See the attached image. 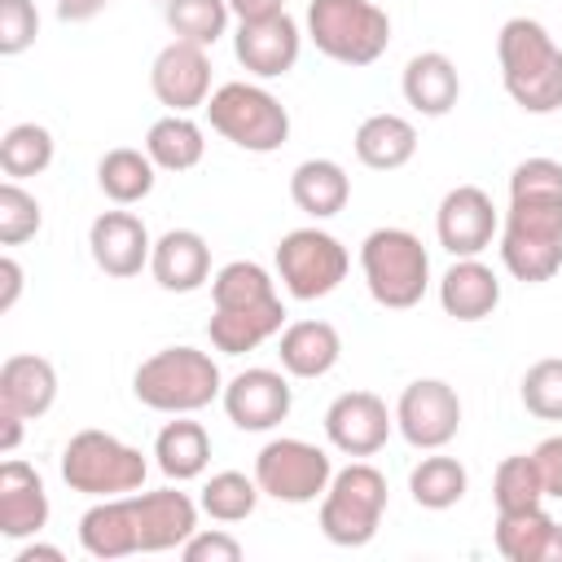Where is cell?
<instances>
[{"instance_id": "obj_13", "label": "cell", "mask_w": 562, "mask_h": 562, "mask_svg": "<svg viewBox=\"0 0 562 562\" xmlns=\"http://www.w3.org/2000/svg\"><path fill=\"white\" fill-rule=\"evenodd\" d=\"M228 422L237 430H250V435H263V430H277L290 408H294V391H290V378L285 369H241L237 378L224 382V395H220Z\"/></svg>"}, {"instance_id": "obj_21", "label": "cell", "mask_w": 562, "mask_h": 562, "mask_svg": "<svg viewBox=\"0 0 562 562\" xmlns=\"http://www.w3.org/2000/svg\"><path fill=\"white\" fill-rule=\"evenodd\" d=\"M57 404V369L35 351H18L0 364V408L35 422Z\"/></svg>"}, {"instance_id": "obj_38", "label": "cell", "mask_w": 562, "mask_h": 562, "mask_svg": "<svg viewBox=\"0 0 562 562\" xmlns=\"http://www.w3.org/2000/svg\"><path fill=\"white\" fill-rule=\"evenodd\" d=\"M492 501H496V514H514V509H531L544 501V487H540V474H536V461L531 452H514L496 465L492 474Z\"/></svg>"}, {"instance_id": "obj_37", "label": "cell", "mask_w": 562, "mask_h": 562, "mask_svg": "<svg viewBox=\"0 0 562 562\" xmlns=\"http://www.w3.org/2000/svg\"><path fill=\"white\" fill-rule=\"evenodd\" d=\"M162 18H167V26H171L176 40L198 44V48H211L228 31L233 9H228V0H167Z\"/></svg>"}, {"instance_id": "obj_12", "label": "cell", "mask_w": 562, "mask_h": 562, "mask_svg": "<svg viewBox=\"0 0 562 562\" xmlns=\"http://www.w3.org/2000/svg\"><path fill=\"white\" fill-rule=\"evenodd\" d=\"M435 237L452 259H470L483 255L492 246V237H501V215L487 189L479 184H457L439 198L435 211Z\"/></svg>"}, {"instance_id": "obj_47", "label": "cell", "mask_w": 562, "mask_h": 562, "mask_svg": "<svg viewBox=\"0 0 562 562\" xmlns=\"http://www.w3.org/2000/svg\"><path fill=\"white\" fill-rule=\"evenodd\" d=\"M105 4H110V0H57V18H61V22H88V18H97Z\"/></svg>"}, {"instance_id": "obj_9", "label": "cell", "mask_w": 562, "mask_h": 562, "mask_svg": "<svg viewBox=\"0 0 562 562\" xmlns=\"http://www.w3.org/2000/svg\"><path fill=\"white\" fill-rule=\"evenodd\" d=\"M272 259H277V281H281L285 294L299 299V303H312V299L334 294V290L347 281V268H351L347 246H342L334 233L316 228V224L290 228V233L277 241V255H272Z\"/></svg>"}, {"instance_id": "obj_11", "label": "cell", "mask_w": 562, "mask_h": 562, "mask_svg": "<svg viewBox=\"0 0 562 562\" xmlns=\"http://www.w3.org/2000/svg\"><path fill=\"white\" fill-rule=\"evenodd\" d=\"M395 430L404 435L408 448L435 452L448 448L461 430V395L443 378H417L400 391L395 400Z\"/></svg>"}, {"instance_id": "obj_22", "label": "cell", "mask_w": 562, "mask_h": 562, "mask_svg": "<svg viewBox=\"0 0 562 562\" xmlns=\"http://www.w3.org/2000/svg\"><path fill=\"white\" fill-rule=\"evenodd\" d=\"M400 92H404V101H408L417 114L443 119V114L457 105V97H461L457 61H452L448 53H439V48H426V53L408 57V66H404V75H400Z\"/></svg>"}, {"instance_id": "obj_44", "label": "cell", "mask_w": 562, "mask_h": 562, "mask_svg": "<svg viewBox=\"0 0 562 562\" xmlns=\"http://www.w3.org/2000/svg\"><path fill=\"white\" fill-rule=\"evenodd\" d=\"M22 299V263L13 255L0 259V312H13Z\"/></svg>"}, {"instance_id": "obj_5", "label": "cell", "mask_w": 562, "mask_h": 562, "mask_svg": "<svg viewBox=\"0 0 562 562\" xmlns=\"http://www.w3.org/2000/svg\"><path fill=\"white\" fill-rule=\"evenodd\" d=\"M386 514V474L378 465H369L364 457H356L351 465L334 470L325 496H321V536L338 549H364Z\"/></svg>"}, {"instance_id": "obj_31", "label": "cell", "mask_w": 562, "mask_h": 562, "mask_svg": "<svg viewBox=\"0 0 562 562\" xmlns=\"http://www.w3.org/2000/svg\"><path fill=\"white\" fill-rule=\"evenodd\" d=\"M145 154L154 158L158 171H193L206 154V132L193 114H162L145 132Z\"/></svg>"}, {"instance_id": "obj_25", "label": "cell", "mask_w": 562, "mask_h": 562, "mask_svg": "<svg viewBox=\"0 0 562 562\" xmlns=\"http://www.w3.org/2000/svg\"><path fill=\"white\" fill-rule=\"evenodd\" d=\"M277 356L290 378H325L342 356V334L329 321H290L277 334Z\"/></svg>"}, {"instance_id": "obj_7", "label": "cell", "mask_w": 562, "mask_h": 562, "mask_svg": "<svg viewBox=\"0 0 562 562\" xmlns=\"http://www.w3.org/2000/svg\"><path fill=\"white\" fill-rule=\"evenodd\" d=\"M145 474H149L145 452L123 443L110 430H79L61 448V479H66V487L79 492V496H92V501L140 492Z\"/></svg>"}, {"instance_id": "obj_48", "label": "cell", "mask_w": 562, "mask_h": 562, "mask_svg": "<svg viewBox=\"0 0 562 562\" xmlns=\"http://www.w3.org/2000/svg\"><path fill=\"white\" fill-rule=\"evenodd\" d=\"M13 562H66V553L57 544H26L13 553Z\"/></svg>"}, {"instance_id": "obj_39", "label": "cell", "mask_w": 562, "mask_h": 562, "mask_svg": "<svg viewBox=\"0 0 562 562\" xmlns=\"http://www.w3.org/2000/svg\"><path fill=\"white\" fill-rule=\"evenodd\" d=\"M522 408L540 422H562V356L536 360L518 382Z\"/></svg>"}, {"instance_id": "obj_40", "label": "cell", "mask_w": 562, "mask_h": 562, "mask_svg": "<svg viewBox=\"0 0 562 562\" xmlns=\"http://www.w3.org/2000/svg\"><path fill=\"white\" fill-rule=\"evenodd\" d=\"M44 228V211L35 193L22 189V180L0 184V246H22Z\"/></svg>"}, {"instance_id": "obj_23", "label": "cell", "mask_w": 562, "mask_h": 562, "mask_svg": "<svg viewBox=\"0 0 562 562\" xmlns=\"http://www.w3.org/2000/svg\"><path fill=\"white\" fill-rule=\"evenodd\" d=\"M439 307L452 321H483L501 307V277L479 259H452V268L439 277Z\"/></svg>"}, {"instance_id": "obj_15", "label": "cell", "mask_w": 562, "mask_h": 562, "mask_svg": "<svg viewBox=\"0 0 562 562\" xmlns=\"http://www.w3.org/2000/svg\"><path fill=\"white\" fill-rule=\"evenodd\" d=\"M149 88L158 97V105H167L171 114H193L198 105L211 101V57L198 44L171 40L167 48H158L154 66H149Z\"/></svg>"}, {"instance_id": "obj_27", "label": "cell", "mask_w": 562, "mask_h": 562, "mask_svg": "<svg viewBox=\"0 0 562 562\" xmlns=\"http://www.w3.org/2000/svg\"><path fill=\"white\" fill-rule=\"evenodd\" d=\"M79 544H83L88 558H101V562L140 553L127 496H101L97 505H88L83 518H79Z\"/></svg>"}, {"instance_id": "obj_18", "label": "cell", "mask_w": 562, "mask_h": 562, "mask_svg": "<svg viewBox=\"0 0 562 562\" xmlns=\"http://www.w3.org/2000/svg\"><path fill=\"white\" fill-rule=\"evenodd\" d=\"M88 250H92V263L105 277L127 281V277H140V268H149L154 237H149L140 215H132V211H101L92 220V228H88Z\"/></svg>"}, {"instance_id": "obj_14", "label": "cell", "mask_w": 562, "mask_h": 562, "mask_svg": "<svg viewBox=\"0 0 562 562\" xmlns=\"http://www.w3.org/2000/svg\"><path fill=\"white\" fill-rule=\"evenodd\" d=\"M395 430V413L373 391H342L325 408V439L342 457H373L386 448Z\"/></svg>"}, {"instance_id": "obj_43", "label": "cell", "mask_w": 562, "mask_h": 562, "mask_svg": "<svg viewBox=\"0 0 562 562\" xmlns=\"http://www.w3.org/2000/svg\"><path fill=\"white\" fill-rule=\"evenodd\" d=\"M531 461H536V474H540V487L544 496L562 501V435H549L531 448Z\"/></svg>"}, {"instance_id": "obj_8", "label": "cell", "mask_w": 562, "mask_h": 562, "mask_svg": "<svg viewBox=\"0 0 562 562\" xmlns=\"http://www.w3.org/2000/svg\"><path fill=\"white\" fill-rule=\"evenodd\" d=\"M206 119L224 140L246 154H272L290 140V110L263 83H220L206 101Z\"/></svg>"}, {"instance_id": "obj_3", "label": "cell", "mask_w": 562, "mask_h": 562, "mask_svg": "<svg viewBox=\"0 0 562 562\" xmlns=\"http://www.w3.org/2000/svg\"><path fill=\"white\" fill-rule=\"evenodd\" d=\"M132 395L154 413L180 417V413H198L211 400H220L224 395V373L206 351L180 342V347H162V351H154L136 364Z\"/></svg>"}, {"instance_id": "obj_29", "label": "cell", "mask_w": 562, "mask_h": 562, "mask_svg": "<svg viewBox=\"0 0 562 562\" xmlns=\"http://www.w3.org/2000/svg\"><path fill=\"white\" fill-rule=\"evenodd\" d=\"M351 145H356V158H360L369 171H400V167L413 162V154H417V127H413L404 114L382 110V114H369V119L356 127Z\"/></svg>"}, {"instance_id": "obj_17", "label": "cell", "mask_w": 562, "mask_h": 562, "mask_svg": "<svg viewBox=\"0 0 562 562\" xmlns=\"http://www.w3.org/2000/svg\"><path fill=\"white\" fill-rule=\"evenodd\" d=\"M233 53L246 66V75L281 79V75L294 70V61L303 53V31L290 13H272V18H259V22H237Z\"/></svg>"}, {"instance_id": "obj_46", "label": "cell", "mask_w": 562, "mask_h": 562, "mask_svg": "<svg viewBox=\"0 0 562 562\" xmlns=\"http://www.w3.org/2000/svg\"><path fill=\"white\" fill-rule=\"evenodd\" d=\"M22 426H26V417H18V413L0 408V452H4V457H13V452H18V443H22Z\"/></svg>"}, {"instance_id": "obj_4", "label": "cell", "mask_w": 562, "mask_h": 562, "mask_svg": "<svg viewBox=\"0 0 562 562\" xmlns=\"http://www.w3.org/2000/svg\"><path fill=\"white\" fill-rule=\"evenodd\" d=\"M360 272H364V290L378 307L408 312L422 303V294L430 285V255L417 233L386 224L360 241Z\"/></svg>"}, {"instance_id": "obj_33", "label": "cell", "mask_w": 562, "mask_h": 562, "mask_svg": "<svg viewBox=\"0 0 562 562\" xmlns=\"http://www.w3.org/2000/svg\"><path fill=\"white\" fill-rule=\"evenodd\" d=\"M408 492L422 509H452L470 492V474L457 457H443V448H435L408 470Z\"/></svg>"}, {"instance_id": "obj_10", "label": "cell", "mask_w": 562, "mask_h": 562, "mask_svg": "<svg viewBox=\"0 0 562 562\" xmlns=\"http://www.w3.org/2000/svg\"><path fill=\"white\" fill-rule=\"evenodd\" d=\"M329 479H334L329 452L307 443V439L281 435V439H268L255 452V483H259L263 496H272L281 505H312V501H321Z\"/></svg>"}, {"instance_id": "obj_1", "label": "cell", "mask_w": 562, "mask_h": 562, "mask_svg": "<svg viewBox=\"0 0 562 562\" xmlns=\"http://www.w3.org/2000/svg\"><path fill=\"white\" fill-rule=\"evenodd\" d=\"M501 263L514 281L540 285L562 272V162L522 158L509 171V211L501 220Z\"/></svg>"}, {"instance_id": "obj_30", "label": "cell", "mask_w": 562, "mask_h": 562, "mask_svg": "<svg viewBox=\"0 0 562 562\" xmlns=\"http://www.w3.org/2000/svg\"><path fill=\"white\" fill-rule=\"evenodd\" d=\"M290 198L312 220H334L351 198V176L334 158H303L290 171Z\"/></svg>"}, {"instance_id": "obj_2", "label": "cell", "mask_w": 562, "mask_h": 562, "mask_svg": "<svg viewBox=\"0 0 562 562\" xmlns=\"http://www.w3.org/2000/svg\"><path fill=\"white\" fill-rule=\"evenodd\" d=\"M501 83L522 114L562 110V48L536 18H509L496 35Z\"/></svg>"}, {"instance_id": "obj_35", "label": "cell", "mask_w": 562, "mask_h": 562, "mask_svg": "<svg viewBox=\"0 0 562 562\" xmlns=\"http://www.w3.org/2000/svg\"><path fill=\"white\" fill-rule=\"evenodd\" d=\"M272 299H281L277 281L255 259H233L211 277V303L215 307H255V303H272Z\"/></svg>"}, {"instance_id": "obj_28", "label": "cell", "mask_w": 562, "mask_h": 562, "mask_svg": "<svg viewBox=\"0 0 562 562\" xmlns=\"http://www.w3.org/2000/svg\"><path fill=\"white\" fill-rule=\"evenodd\" d=\"M154 465L171 483H189V479L206 474V465H211V435H206V426L193 422V413L171 417L154 435Z\"/></svg>"}, {"instance_id": "obj_20", "label": "cell", "mask_w": 562, "mask_h": 562, "mask_svg": "<svg viewBox=\"0 0 562 562\" xmlns=\"http://www.w3.org/2000/svg\"><path fill=\"white\" fill-rule=\"evenodd\" d=\"M149 272L167 294H193L211 281V246L198 228H167L154 241Z\"/></svg>"}, {"instance_id": "obj_26", "label": "cell", "mask_w": 562, "mask_h": 562, "mask_svg": "<svg viewBox=\"0 0 562 562\" xmlns=\"http://www.w3.org/2000/svg\"><path fill=\"white\" fill-rule=\"evenodd\" d=\"M496 553L505 562H562V527L540 505L496 514Z\"/></svg>"}, {"instance_id": "obj_41", "label": "cell", "mask_w": 562, "mask_h": 562, "mask_svg": "<svg viewBox=\"0 0 562 562\" xmlns=\"http://www.w3.org/2000/svg\"><path fill=\"white\" fill-rule=\"evenodd\" d=\"M40 35V9L35 0H0V53L18 57Z\"/></svg>"}, {"instance_id": "obj_36", "label": "cell", "mask_w": 562, "mask_h": 562, "mask_svg": "<svg viewBox=\"0 0 562 562\" xmlns=\"http://www.w3.org/2000/svg\"><path fill=\"white\" fill-rule=\"evenodd\" d=\"M259 496H263V492H259L255 474L220 470V474H211V479L202 483L198 505H202V514H206V518H215V522H246V518L255 514Z\"/></svg>"}, {"instance_id": "obj_32", "label": "cell", "mask_w": 562, "mask_h": 562, "mask_svg": "<svg viewBox=\"0 0 562 562\" xmlns=\"http://www.w3.org/2000/svg\"><path fill=\"white\" fill-rule=\"evenodd\" d=\"M154 180H158V167L145 149H132V145H119V149H105L101 162H97V189L114 202V206H132L140 198L154 193Z\"/></svg>"}, {"instance_id": "obj_6", "label": "cell", "mask_w": 562, "mask_h": 562, "mask_svg": "<svg viewBox=\"0 0 562 562\" xmlns=\"http://www.w3.org/2000/svg\"><path fill=\"white\" fill-rule=\"evenodd\" d=\"M303 22L316 53L351 70L373 66L391 44V18L373 0H312Z\"/></svg>"}, {"instance_id": "obj_16", "label": "cell", "mask_w": 562, "mask_h": 562, "mask_svg": "<svg viewBox=\"0 0 562 562\" xmlns=\"http://www.w3.org/2000/svg\"><path fill=\"white\" fill-rule=\"evenodd\" d=\"M132 505V522H136V540L140 553H167L180 549L193 531H198V501L189 492L176 487H158V492H127Z\"/></svg>"}, {"instance_id": "obj_19", "label": "cell", "mask_w": 562, "mask_h": 562, "mask_svg": "<svg viewBox=\"0 0 562 562\" xmlns=\"http://www.w3.org/2000/svg\"><path fill=\"white\" fill-rule=\"evenodd\" d=\"M48 527V492L35 465L9 457L0 465V536L31 540Z\"/></svg>"}, {"instance_id": "obj_34", "label": "cell", "mask_w": 562, "mask_h": 562, "mask_svg": "<svg viewBox=\"0 0 562 562\" xmlns=\"http://www.w3.org/2000/svg\"><path fill=\"white\" fill-rule=\"evenodd\" d=\"M53 154H57V140H53V132L44 123H13L0 136V171L9 180L44 176L53 167Z\"/></svg>"}, {"instance_id": "obj_42", "label": "cell", "mask_w": 562, "mask_h": 562, "mask_svg": "<svg viewBox=\"0 0 562 562\" xmlns=\"http://www.w3.org/2000/svg\"><path fill=\"white\" fill-rule=\"evenodd\" d=\"M241 540L237 536H228V531H220V527H198L184 544H180V558L184 562H241Z\"/></svg>"}, {"instance_id": "obj_45", "label": "cell", "mask_w": 562, "mask_h": 562, "mask_svg": "<svg viewBox=\"0 0 562 562\" xmlns=\"http://www.w3.org/2000/svg\"><path fill=\"white\" fill-rule=\"evenodd\" d=\"M228 9L237 22H259V18L285 13V0H228Z\"/></svg>"}, {"instance_id": "obj_24", "label": "cell", "mask_w": 562, "mask_h": 562, "mask_svg": "<svg viewBox=\"0 0 562 562\" xmlns=\"http://www.w3.org/2000/svg\"><path fill=\"white\" fill-rule=\"evenodd\" d=\"M285 329V303H255V307H215V316L206 321V338L215 351L224 356H246L255 347H263L268 338H277Z\"/></svg>"}]
</instances>
